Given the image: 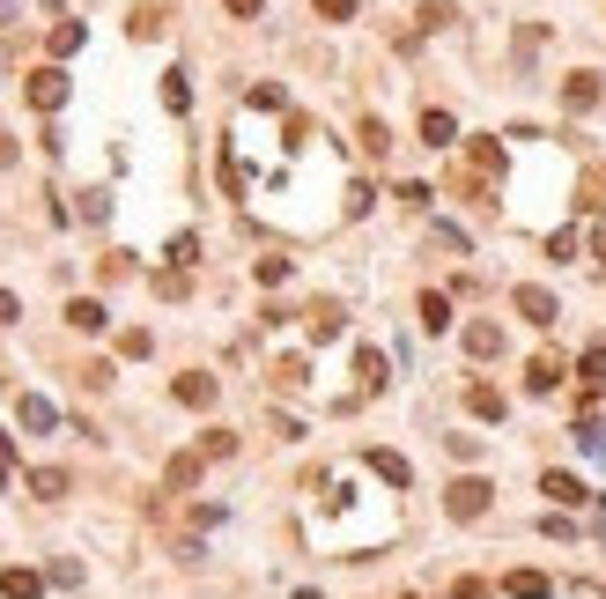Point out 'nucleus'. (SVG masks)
I'll list each match as a JSON object with an SVG mask.
<instances>
[{
	"label": "nucleus",
	"instance_id": "nucleus-1",
	"mask_svg": "<svg viewBox=\"0 0 606 599\" xmlns=\"http://www.w3.org/2000/svg\"><path fill=\"white\" fill-rule=\"evenodd\" d=\"M488 503H496V489H488L481 474H466V481H451V489H444V511L459 518V526H466V518H481Z\"/></svg>",
	"mask_w": 606,
	"mask_h": 599
},
{
	"label": "nucleus",
	"instance_id": "nucleus-2",
	"mask_svg": "<svg viewBox=\"0 0 606 599\" xmlns=\"http://www.w3.org/2000/svg\"><path fill=\"white\" fill-rule=\"evenodd\" d=\"M23 97H30L37 111H60V104H67V74H60V67H30Z\"/></svg>",
	"mask_w": 606,
	"mask_h": 599
},
{
	"label": "nucleus",
	"instance_id": "nucleus-3",
	"mask_svg": "<svg viewBox=\"0 0 606 599\" xmlns=\"http://www.w3.org/2000/svg\"><path fill=\"white\" fill-rule=\"evenodd\" d=\"M562 378H570V363H562V348H540L533 363H525V385H533V392H555Z\"/></svg>",
	"mask_w": 606,
	"mask_h": 599
},
{
	"label": "nucleus",
	"instance_id": "nucleus-4",
	"mask_svg": "<svg viewBox=\"0 0 606 599\" xmlns=\"http://www.w3.org/2000/svg\"><path fill=\"white\" fill-rule=\"evenodd\" d=\"M466 355H473V363L503 355V326H496V318H473V326H466Z\"/></svg>",
	"mask_w": 606,
	"mask_h": 599
},
{
	"label": "nucleus",
	"instance_id": "nucleus-5",
	"mask_svg": "<svg viewBox=\"0 0 606 599\" xmlns=\"http://www.w3.org/2000/svg\"><path fill=\"white\" fill-rule=\"evenodd\" d=\"M67 326H74V333H104L111 311L97 304V296H74V304H67Z\"/></svg>",
	"mask_w": 606,
	"mask_h": 599
},
{
	"label": "nucleus",
	"instance_id": "nucleus-6",
	"mask_svg": "<svg viewBox=\"0 0 606 599\" xmlns=\"http://www.w3.org/2000/svg\"><path fill=\"white\" fill-rule=\"evenodd\" d=\"M510 304H518L525 318H533V326H555V318H562V304H555V296H547V289H518V296H510Z\"/></svg>",
	"mask_w": 606,
	"mask_h": 599
},
{
	"label": "nucleus",
	"instance_id": "nucleus-7",
	"mask_svg": "<svg viewBox=\"0 0 606 599\" xmlns=\"http://www.w3.org/2000/svg\"><path fill=\"white\" fill-rule=\"evenodd\" d=\"M170 392H178L185 407H215V378H207V370H185V378L170 385Z\"/></svg>",
	"mask_w": 606,
	"mask_h": 599
},
{
	"label": "nucleus",
	"instance_id": "nucleus-8",
	"mask_svg": "<svg viewBox=\"0 0 606 599\" xmlns=\"http://www.w3.org/2000/svg\"><path fill=\"white\" fill-rule=\"evenodd\" d=\"M385 370H392V363H385V348H363V355H355V378H363V392H385V385H392Z\"/></svg>",
	"mask_w": 606,
	"mask_h": 599
},
{
	"label": "nucleus",
	"instance_id": "nucleus-9",
	"mask_svg": "<svg viewBox=\"0 0 606 599\" xmlns=\"http://www.w3.org/2000/svg\"><path fill=\"white\" fill-rule=\"evenodd\" d=\"M466 407H473V415H481V422H503V415H510L496 385H466Z\"/></svg>",
	"mask_w": 606,
	"mask_h": 599
},
{
	"label": "nucleus",
	"instance_id": "nucleus-10",
	"mask_svg": "<svg viewBox=\"0 0 606 599\" xmlns=\"http://www.w3.org/2000/svg\"><path fill=\"white\" fill-rule=\"evenodd\" d=\"M562 104H570V111H592V104H599V74H570V82H562Z\"/></svg>",
	"mask_w": 606,
	"mask_h": 599
},
{
	"label": "nucleus",
	"instance_id": "nucleus-11",
	"mask_svg": "<svg viewBox=\"0 0 606 599\" xmlns=\"http://www.w3.org/2000/svg\"><path fill=\"white\" fill-rule=\"evenodd\" d=\"M422 141L429 148H451V141H459V119H451V111H422Z\"/></svg>",
	"mask_w": 606,
	"mask_h": 599
},
{
	"label": "nucleus",
	"instance_id": "nucleus-12",
	"mask_svg": "<svg viewBox=\"0 0 606 599\" xmlns=\"http://www.w3.org/2000/svg\"><path fill=\"white\" fill-rule=\"evenodd\" d=\"M303 318H311V341H333V333L348 326V311H340V304H311Z\"/></svg>",
	"mask_w": 606,
	"mask_h": 599
},
{
	"label": "nucleus",
	"instance_id": "nucleus-13",
	"mask_svg": "<svg viewBox=\"0 0 606 599\" xmlns=\"http://www.w3.org/2000/svg\"><path fill=\"white\" fill-rule=\"evenodd\" d=\"M15 415H23V429H37V437L60 422V415H52V400H37V392H23V400H15Z\"/></svg>",
	"mask_w": 606,
	"mask_h": 599
},
{
	"label": "nucleus",
	"instance_id": "nucleus-14",
	"mask_svg": "<svg viewBox=\"0 0 606 599\" xmlns=\"http://www.w3.org/2000/svg\"><path fill=\"white\" fill-rule=\"evenodd\" d=\"M30 496H37V503H60V496H67V474H60V466H37V474H30Z\"/></svg>",
	"mask_w": 606,
	"mask_h": 599
},
{
	"label": "nucleus",
	"instance_id": "nucleus-15",
	"mask_svg": "<svg viewBox=\"0 0 606 599\" xmlns=\"http://www.w3.org/2000/svg\"><path fill=\"white\" fill-rule=\"evenodd\" d=\"M370 474H377V481H392V489H407V481H414L400 452H370Z\"/></svg>",
	"mask_w": 606,
	"mask_h": 599
},
{
	"label": "nucleus",
	"instance_id": "nucleus-16",
	"mask_svg": "<svg viewBox=\"0 0 606 599\" xmlns=\"http://www.w3.org/2000/svg\"><path fill=\"white\" fill-rule=\"evenodd\" d=\"M0 592H8V599H37L45 577H37V570H0Z\"/></svg>",
	"mask_w": 606,
	"mask_h": 599
},
{
	"label": "nucleus",
	"instance_id": "nucleus-17",
	"mask_svg": "<svg viewBox=\"0 0 606 599\" xmlns=\"http://www.w3.org/2000/svg\"><path fill=\"white\" fill-rule=\"evenodd\" d=\"M422 326H429V333L451 326V296H444V289H422Z\"/></svg>",
	"mask_w": 606,
	"mask_h": 599
},
{
	"label": "nucleus",
	"instance_id": "nucleus-18",
	"mask_svg": "<svg viewBox=\"0 0 606 599\" xmlns=\"http://www.w3.org/2000/svg\"><path fill=\"white\" fill-rule=\"evenodd\" d=\"M540 489L555 496V503H584V496H592V489H584L577 474H540Z\"/></svg>",
	"mask_w": 606,
	"mask_h": 599
},
{
	"label": "nucleus",
	"instance_id": "nucleus-19",
	"mask_svg": "<svg viewBox=\"0 0 606 599\" xmlns=\"http://www.w3.org/2000/svg\"><path fill=\"white\" fill-rule=\"evenodd\" d=\"M170 489H193V481H200V452H178V459H170Z\"/></svg>",
	"mask_w": 606,
	"mask_h": 599
},
{
	"label": "nucleus",
	"instance_id": "nucleus-20",
	"mask_svg": "<svg viewBox=\"0 0 606 599\" xmlns=\"http://www.w3.org/2000/svg\"><path fill=\"white\" fill-rule=\"evenodd\" d=\"M82 52V23H52V60H74Z\"/></svg>",
	"mask_w": 606,
	"mask_h": 599
},
{
	"label": "nucleus",
	"instance_id": "nucleus-21",
	"mask_svg": "<svg viewBox=\"0 0 606 599\" xmlns=\"http://www.w3.org/2000/svg\"><path fill=\"white\" fill-rule=\"evenodd\" d=\"M510 592H518V599H547V592H555V585H547L540 570H510Z\"/></svg>",
	"mask_w": 606,
	"mask_h": 599
},
{
	"label": "nucleus",
	"instance_id": "nucleus-22",
	"mask_svg": "<svg viewBox=\"0 0 606 599\" xmlns=\"http://www.w3.org/2000/svg\"><path fill=\"white\" fill-rule=\"evenodd\" d=\"M473 171H481V178H503V148H496V141H473Z\"/></svg>",
	"mask_w": 606,
	"mask_h": 599
},
{
	"label": "nucleus",
	"instance_id": "nucleus-23",
	"mask_svg": "<svg viewBox=\"0 0 606 599\" xmlns=\"http://www.w3.org/2000/svg\"><path fill=\"white\" fill-rule=\"evenodd\" d=\"M237 452V429H207L200 437V459H230Z\"/></svg>",
	"mask_w": 606,
	"mask_h": 599
},
{
	"label": "nucleus",
	"instance_id": "nucleus-24",
	"mask_svg": "<svg viewBox=\"0 0 606 599\" xmlns=\"http://www.w3.org/2000/svg\"><path fill=\"white\" fill-rule=\"evenodd\" d=\"M163 104H170V111H185V104H193V82H185V74H178V67H170V74H163Z\"/></svg>",
	"mask_w": 606,
	"mask_h": 599
},
{
	"label": "nucleus",
	"instance_id": "nucleus-25",
	"mask_svg": "<svg viewBox=\"0 0 606 599\" xmlns=\"http://www.w3.org/2000/svg\"><path fill=\"white\" fill-rule=\"evenodd\" d=\"M148 348H156V333H148V326H134V333H119V355H134V363H141Z\"/></svg>",
	"mask_w": 606,
	"mask_h": 599
},
{
	"label": "nucleus",
	"instance_id": "nucleus-26",
	"mask_svg": "<svg viewBox=\"0 0 606 599\" xmlns=\"http://www.w3.org/2000/svg\"><path fill=\"white\" fill-rule=\"evenodd\" d=\"M363 148H370V156H385V148H392V134H385V119H363Z\"/></svg>",
	"mask_w": 606,
	"mask_h": 599
},
{
	"label": "nucleus",
	"instance_id": "nucleus-27",
	"mask_svg": "<svg viewBox=\"0 0 606 599\" xmlns=\"http://www.w3.org/2000/svg\"><path fill=\"white\" fill-rule=\"evenodd\" d=\"M185 289H193V282H185V267H163L156 274V296H185Z\"/></svg>",
	"mask_w": 606,
	"mask_h": 599
},
{
	"label": "nucleus",
	"instance_id": "nucleus-28",
	"mask_svg": "<svg viewBox=\"0 0 606 599\" xmlns=\"http://www.w3.org/2000/svg\"><path fill=\"white\" fill-rule=\"evenodd\" d=\"M200 259V237H170V267H193Z\"/></svg>",
	"mask_w": 606,
	"mask_h": 599
},
{
	"label": "nucleus",
	"instance_id": "nucleus-29",
	"mask_svg": "<svg viewBox=\"0 0 606 599\" xmlns=\"http://www.w3.org/2000/svg\"><path fill=\"white\" fill-rule=\"evenodd\" d=\"M547 259H577V230H555V237H547Z\"/></svg>",
	"mask_w": 606,
	"mask_h": 599
},
{
	"label": "nucleus",
	"instance_id": "nucleus-30",
	"mask_svg": "<svg viewBox=\"0 0 606 599\" xmlns=\"http://www.w3.org/2000/svg\"><path fill=\"white\" fill-rule=\"evenodd\" d=\"M281 104H289V97H281L274 82H259V89H252V111H281Z\"/></svg>",
	"mask_w": 606,
	"mask_h": 599
},
{
	"label": "nucleus",
	"instance_id": "nucleus-31",
	"mask_svg": "<svg viewBox=\"0 0 606 599\" xmlns=\"http://www.w3.org/2000/svg\"><path fill=\"white\" fill-rule=\"evenodd\" d=\"M311 8L326 15V23H348V15H355V0H311Z\"/></svg>",
	"mask_w": 606,
	"mask_h": 599
},
{
	"label": "nucleus",
	"instance_id": "nucleus-32",
	"mask_svg": "<svg viewBox=\"0 0 606 599\" xmlns=\"http://www.w3.org/2000/svg\"><path fill=\"white\" fill-rule=\"evenodd\" d=\"M222 8H230V15H259L267 0H222Z\"/></svg>",
	"mask_w": 606,
	"mask_h": 599
},
{
	"label": "nucleus",
	"instance_id": "nucleus-33",
	"mask_svg": "<svg viewBox=\"0 0 606 599\" xmlns=\"http://www.w3.org/2000/svg\"><path fill=\"white\" fill-rule=\"evenodd\" d=\"M15 311H23V304H15V296L0 289V326H15Z\"/></svg>",
	"mask_w": 606,
	"mask_h": 599
},
{
	"label": "nucleus",
	"instance_id": "nucleus-34",
	"mask_svg": "<svg viewBox=\"0 0 606 599\" xmlns=\"http://www.w3.org/2000/svg\"><path fill=\"white\" fill-rule=\"evenodd\" d=\"M0 481H8V429H0Z\"/></svg>",
	"mask_w": 606,
	"mask_h": 599
},
{
	"label": "nucleus",
	"instance_id": "nucleus-35",
	"mask_svg": "<svg viewBox=\"0 0 606 599\" xmlns=\"http://www.w3.org/2000/svg\"><path fill=\"white\" fill-rule=\"evenodd\" d=\"M592 252H599V259H606V222H599V230H592Z\"/></svg>",
	"mask_w": 606,
	"mask_h": 599
},
{
	"label": "nucleus",
	"instance_id": "nucleus-36",
	"mask_svg": "<svg viewBox=\"0 0 606 599\" xmlns=\"http://www.w3.org/2000/svg\"><path fill=\"white\" fill-rule=\"evenodd\" d=\"M0 163H15V141H8V134H0Z\"/></svg>",
	"mask_w": 606,
	"mask_h": 599
}]
</instances>
